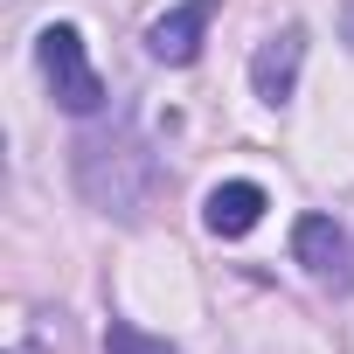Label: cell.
Here are the masks:
<instances>
[{
  "label": "cell",
  "instance_id": "277c9868",
  "mask_svg": "<svg viewBox=\"0 0 354 354\" xmlns=\"http://www.w3.org/2000/svg\"><path fill=\"white\" fill-rule=\"evenodd\" d=\"M299 63H306V35H299V28H278V35L257 49V63H250L257 97H264V104H285V97L299 91Z\"/></svg>",
  "mask_w": 354,
  "mask_h": 354
},
{
  "label": "cell",
  "instance_id": "7a4b0ae2",
  "mask_svg": "<svg viewBox=\"0 0 354 354\" xmlns=\"http://www.w3.org/2000/svg\"><path fill=\"white\" fill-rule=\"evenodd\" d=\"M292 257H299L319 285H333V292L354 285V236H347L333 216H306V223L292 230Z\"/></svg>",
  "mask_w": 354,
  "mask_h": 354
},
{
  "label": "cell",
  "instance_id": "6da1fadb",
  "mask_svg": "<svg viewBox=\"0 0 354 354\" xmlns=\"http://www.w3.org/2000/svg\"><path fill=\"white\" fill-rule=\"evenodd\" d=\"M35 56H42V77H49V91H56V104H63V111L91 118V111L104 104V77L91 70V56H84V35H77V28H42Z\"/></svg>",
  "mask_w": 354,
  "mask_h": 354
},
{
  "label": "cell",
  "instance_id": "52a82bcc",
  "mask_svg": "<svg viewBox=\"0 0 354 354\" xmlns=\"http://www.w3.org/2000/svg\"><path fill=\"white\" fill-rule=\"evenodd\" d=\"M340 28H347V42H354V8H347V15H340Z\"/></svg>",
  "mask_w": 354,
  "mask_h": 354
},
{
  "label": "cell",
  "instance_id": "3957f363",
  "mask_svg": "<svg viewBox=\"0 0 354 354\" xmlns=\"http://www.w3.org/2000/svg\"><path fill=\"white\" fill-rule=\"evenodd\" d=\"M209 15H216V0H181V8H167L146 28V49L160 63H195L202 56V35H209Z\"/></svg>",
  "mask_w": 354,
  "mask_h": 354
},
{
  "label": "cell",
  "instance_id": "5b68a950",
  "mask_svg": "<svg viewBox=\"0 0 354 354\" xmlns=\"http://www.w3.org/2000/svg\"><path fill=\"white\" fill-rule=\"evenodd\" d=\"M257 216H264V188H257V181H223V188H209L202 223H209L216 236H250Z\"/></svg>",
  "mask_w": 354,
  "mask_h": 354
},
{
  "label": "cell",
  "instance_id": "8992f818",
  "mask_svg": "<svg viewBox=\"0 0 354 354\" xmlns=\"http://www.w3.org/2000/svg\"><path fill=\"white\" fill-rule=\"evenodd\" d=\"M104 354H181V347H167L160 333H139L132 319H111L104 326Z\"/></svg>",
  "mask_w": 354,
  "mask_h": 354
}]
</instances>
